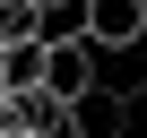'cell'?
Masks as SVG:
<instances>
[{
  "label": "cell",
  "instance_id": "cell-1",
  "mask_svg": "<svg viewBox=\"0 0 147 138\" xmlns=\"http://www.w3.org/2000/svg\"><path fill=\"white\" fill-rule=\"evenodd\" d=\"M87 43L95 52H138L147 43V0H87Z\"/></svg>",
  "mask_w": 147,
  "mask_h": 138
},
{
  "label": "cell",
  "instance_id": "cell-2",
  "mask_svg": "<svg viewBox=\"0 0 147 138\" xmlns=\"http://www.w3.org/2000/svg\"><path fill=\"white\" fill-rule=\"evenodd\" d=\"M130 112H138V104L104 78V86H87L78 104H69V138H121V129H130Z\"/></svg>",
  "mask_w": 147,
  "mask_h": 138
},
{
  "label": "cell",
  "instance_id": "cell-3",
  "mask_svg": "<svg viewBox=\"0 0 147 138\" xmlns=\"http://www.w3.org/2000/svg\"><path fill=\"white\" fill-rule=\"evenodd\" d=\"M87 86H104V78H95V43H61V52H43V95H52V104H78Z\"/></svg>",
  "mask_w": 147,
  "mask_h": 138
},
{
  "label": "cell",
  "instance_id": "cell-4",
  "mask_svg": "<svg viewBox=\"0 0 147 138\" xmlns=\"http://www.w3.org/2000/svg\"><path fill=\"white\" fill-rule=\"evenodd\" d=\"M43 86V43H0V95Z\"/></svg>",
  "mask_w": 147,
  "mask_h": 138
},
{
  "label": "cell",
  "instance_id": "cell-5",
  "mask_svg": "<svg viewBox=\"0 0 147 138\" xmlns=\"http://www.w3.org/2000/svg\"><path fill=\"white\" fill-rule=\"evenodd\" d=\"M0 43H35V0H0Z\"/></svg>",
  "mask_w": 147,
  "mask_h": 138
},
{
  "label": "cell",
  "instance_id": "cell-6",
  "mask_svg": "<svg viewBox=\"0 0 147 138\" xmlns=\"http://www.w3.org/2000/svg\"><path fill=\"white\" fill-rule=\"evenodd\" d=\"M35 9H52V0H35Z\"/></svg>",
  "mask_w": 147,
  "mask_h": 138
},
{
  "label": "cell",
  "instance_id": "cell-7",
  "mask_svg": "<svg viewBox=\"0 0 147 138\" xmlns=\"http://www.w3.org/2000/svg\"><path fill=\"white\" fill-rule=\"evenodd\" d=\"M138 86H147V78H138Z\"/></svg>",
  "mask_w": 147,
  "mask_h": 138
}]
</instances>
